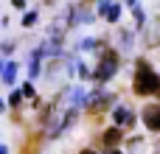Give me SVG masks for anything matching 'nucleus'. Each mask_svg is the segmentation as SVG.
I'll use <instances>...</instances> for the list:
<instances>
[{
    "instance_id": "nucleus-1",
    "label": "nucleus",
    "mask_w": 160,
    "mask_h": 154,
    "mask_svg": "<svg viewBox=\"0 0 160 154\" xmlns=\"http://www.w3.org/2000/svg\"><path fill=\"white\" fill-rule=\"evenodd\" d=\"M158 87H160L158 73L149 70V65L141 59V62H138V70H135V81H132L135 95H152V93H158Z\"/></svg>"
},
{
    "instance_id": "nucleus-2",
    "label": "nucleus",
    "mask_w": 160,
    "mask_h": 154,
    "mask_svg": "<svg viewBox=\"0 0 160 154\" xmlns=\"http://www.w3.org/2000/svg\"><path fill=\"white\" fill-rule=\"evenodd\" d=\"M115 70H118V53L115 51H107L104 56H101V62H98V67H96V81H107V79H112L115 76Z\"/></svg>"
},
{
    "instance_id": "nucleus-3",
    "label": "nucleus",
    "mask_w": 160,
    "mask_h": 154,
    "mask_svg": "<svg viewBox=\"0 0 160 154\" xmlns=\"http://www.w3.org/2000/svg\"><path fill=\"white\" fill-rule=\"evenodd\" d=\"M143 123H146L152 132H160V107L158 104H152V107L143 109Z\"/></svg>"
},
{
    "instance_id": "nucleus-4",
    "label": "nucleus",
    "mask_w": 160,
    "mask_h": 154,
    "mask_svg": "<svg viewBox=\"0 0 160 154\" xmlns=\"http://www.w3.org/2000/svg\"><path fill=\"white\" fill-rule=\"evenodd\" d=\"M104 143H107V149H118V143H121V126L107 129L104 132Z\"/></svg>"
},
{
    "instance_id": "nucleus-5",
    "label": "nucleus",
    "mask_w": 160,
    "mask_h": 154,
    "mask_svg": "<svg viewBox=\"0 0 160 154\" xmlns=\"http://www.w3.org/2000/svg\"><path fill=\"white\" fill-rule=\"evenodd\" d=\"M112 118H115V123H118V126H127V123H135V118H132V112H129L127 107H118V109L112 112Z\"/></svg>"
},
{
    "instance_id": "nucleus-6",
    "label": "nucleus",
    "mask_w": 160,
    "mask_h": 154,
    "mask_svg": "<svg viewBox=\"0 0 160 154\" xmlns=\"http://www.w3.org/2000/svg\"><path fill=\"white\" fill-rule=\"evenodd\" d=\"M14 76H17V65H14V62H8V65L3 67V81H6V84H11V81H14Z\"/></svg>"
},
{
    "instance_id": "nucleus-7",
    "label": "nucleus",
    "mask_w": 160,
    "mask_h": 154,
    "mask_svg": "<svg viewBox=\"0 0 160 154\" xmlns=\"http://www.w3.org/2000/svg\"><path fill=\"white\" fill-rule=\"evenodd\" d=\"M39 135H31V140L25 143V149H22V154H37V149H39Z\"/></svg>"
},
{
    "instance_id": "nucleus-8",
    "label": "nucleus",
    "mask_w": 160,
    "mask_h": 154,
    "mask_svg": "<svg viewBox=\"0 0 160 154\" xmlns=\"http://www.w3.org/2000/svg\"><path fill=\"white\" fill-rule=\"evenodd\" d=\"M118 17H121V6H110V11H107V20H110V22H115Z\"/></svg>"
},
{
    "instance_id": "nucleus-9",
    "label": "nucleus",
    "mask_w": 160,
    "mask_h": 154,
    "mask_svg": "<svg viewBox=\"0 0 160 154\" xmlns=\"http://www.w3.org/2000/svg\"><path fill=\"white\" fill-rule=\"evenodd\" d=\"M34 22H37V11H28V14L22 17V25H25V28H31Z\"/></svg>"
},
{
    "instance_id": "nucleus-10",
    "label": "nucleus",
    "mask_w": 160,
    "mask_h": 154,
    "mask_svg": "<svg viewBox=\"0 0 160 154\" xmlns=\"http://www.w3.org/2000/svg\"><path fill=\"white\" fill-rule=\"evenodd\" d=\"M20 101H22V90H17V93H11V98H8V104H11V107H20Z\"/></svg>"
},
{
    "instance_id": "nucleus-11",
    "label": "nucleus",
    "mask_w": 160,
    "mask_h": 154,
    "mask_svg": "<svg viewBox=\"0 0 160 154\" xmlns=\"http://www.w3.org/2000/svg\"><path fill=\"white\" fill-rule=\"evenodd\" d=\"M22 95H25V98H34L37 93H34V87H31V84H22Z\"/></svg>"
},
{
    "instance_id": "nucleus-12",
    "label": "nucleus",
    "mask_w": 160,
    "mask_h": 154,
    "mask_svg": "<svg viewBox=\"0 0 160 154\" xmlns=\"http://www.w3.org/2000/svg\"><path fill=\"white\" fill-rule=\"evenodd\" d=\"M11 6L14 8H25V0H11Z\"/></svg>"
},
{
    "instance_id": "nucleus-13",
    "label": "nucleus",
    "mask_w": 160,
    "mask_h": 154,
    "mask_svg": "<svg viewBox=\"0 0 160 154\" xmlns=\"http://www.w3.org/2000/svg\"><path fill=\"white\" fill-rule=\"evenodd\" d=\"M82 154H96V152H93V149H84V152H82Z\"/></svg>"
},
{
    "instance_id": "nucleus-14",
    "label": "nucleus",
    "mask_w": 160,
    "mask_h": 154,
    "mask_svg": "<svg viewBox=\"0 0 160 154\" xmlns=\"http://www.w3.org/2000/svg\"><path fill=\"white\" fill-rule=\"evenodd\" d=\"M127 3H129V6H138V0H127Z\"/></svg>"
},
{
    "instance_id": "nucleus-15",
    "label": "nucleus",
    "mask_w": 160,
    "mask_h": 154,
    "mask_svg": "<svg viewBox=\"0 0 160 154\" xmlns=\"http://www.w3.org/2000/svg\"><path fill=\"white\" fill-rule=\"evenodd\" d=\"M0 154H8V152H6V146H0Z\"/></svg>"
},
{
    "instance_id": "nucleus-16",
    "label": "nucleus",
    "mask_w": 160,
    "mask_h": 154,
    "mask_svg": "<svg viewBox=\"0 0 160 154\" xmlns=\"http://www.w3.org/2000/svg\"><path fill=\"white\" fill-rule=\"evenodd\" d=\"M110 154H121V152H115V149H110Z\"/></svg>"
},
{
    "instance_id": "nucleus-17",
    "label": "nucleus",
    "mask_w": 160,
    "mask_h": 154,
    "mask_svg": "<svg viewBox=\"0 0 160 154\" xmlns=\"http://www.w3.org/2000/svg\"><path fill=\"white\" fill-rule=\"evenodd\" d=\"M0 112H3V101H0Z\"/></svg>"
},
{
    "instance_id": "nucleus-18",
    "label": "nucleus",
    "mask_w": 160,
    "mask_h": 154,
    "mask_svg": "<svg viewBox=\"0 0 160 154\" xmlns=\"http://www.w3.org/2000/svg\"><path fill=\"white\" fill-rule=\"evenodd\" d=\"M158 95H160V87H158Z\"/></svg>"
},
{
    "instance_id": "nucleus-19",
    "label": "nucleus",
    "mask_w": 160,
    "mask_h": 154,
    "mask_svg": "<svg viewBox=\"0 0 160 154\" xmlns=\"http://www.w3.org/2000/svg\"><path fill=\"white\" fill-rule=\"evenodd\" d=\"M158 154H160V152H158Z\"/></svg>"
}]
</instances>
